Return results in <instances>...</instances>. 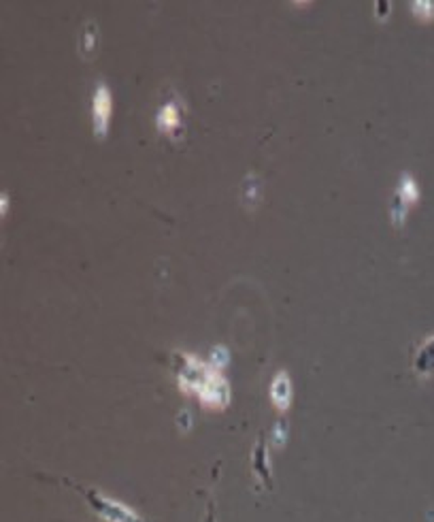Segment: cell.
<instances>
[{"mask_svg": "<svg viewBox=\"0 0 434 522\" xmlns=\"http://www.w3.org/2000/svg\"><path fill=\"white\" fill-rule=\"evenodd\" d=\"M375 9H377L379 19H386L390 15V2H375Z\"/></svg>", "mask_w": 434, "mask_h": 522, "instance_id": "15", "label": "cell"}, {"mask_svg": "<svg viewBox=\"0 0 434 522\" xmlns=\"http://www.w3.org/2000/svg\"><path fill=\"white\" fill-rule=\"evenodd\" d=\"M407 209H409V205H405L401 198H396V201L392 203L390 213H392V224H394L396 228H403V226H405V222H407Z\"/></svg>", "mask_w": 434, "mask_h": 522, "instance_id": "12", "label": "cell"}, {"mask_svg": "<svg viewBox=\"0 0 434 522\" xmlns=\"http://www.w3.org/2000/svg\"><path fill=\"white\" fill-rule=\"evenodd\" d=\"M411 13L420 19V21H433L434 19V2L428 0H418L411 4Z\"/></svg>", "mask_w": 434, "mask_h": 522, "instance_id": "11", "label": "cell"}, {"mask_svg": "<svg viewBox=\"0 0 434 522\" xmlns=\"http://www.w3.org/2000/svg\"><path fill=\"white\" fill-rule=\"evenodd\" d=\"M111 111H113L111 90L107 87V83L98 81L96 90H94V98H92V126H94V134L98 139H104L109 132Z\"/></svg>", "mask_w": 434, "mask_h": 522, "instance_id": "3", "label": "cell"}, {"mask_svg": "<svg viewBox=\"0 0 434 522\" xmlns=\"http://www.w3.org/2000/svg\"><path fill=\"white\" fill-rule=\"evenodd\" d=\"M0 198H2V201H0V213H2V218H4V215H6V211H9V196H6V194H2Z\"/></svg>", "mask_w": 434, "mask_h": 522, "instance_id": "16", "label": "cell"}, {"mask_svg": "<svg viewBox=\"0 0 434 522\" xmlns=\"http://www.w3.org/2000/svg\"><path fill=\"white\" fill-rule=\"evenodd\" d=\"M286 440H288V425L281 420V422H277L275 429H273V444H275L277 448H283V446H286Z\"/></svg>", "mask_w": 434, "mask_h": 522, "instance_id": "14", "label": "cell"}, {"mask_svg": "<svg viewBox=\"0 0 434 522\" xmlns=\"http://www.w3.org/2000/svg\"><path fill=\"white\" fill-rule=\"evenodd\" d=\"M98 43H100V32L96 21H87L81 30L79 36V53L83 60H92L98 51Z\"/></svg>", "mask_w": 434, "mask_h": 522, "instance_id": "8", "label": "cell"}, {"mask_svg": "<svg viewBox=\"0 0 434 522\" xmlns=\"http://www.w3.org/2000/svg\"><path fill=\"white\" fill-rule=\"evenodd\" d=\"M271 401L277 412H288L292 405V380L288 371H279L271 384Z\"/></svg>", "mask_w": 434, "mask_h": 522, "instance_id": "5", "label": "cell"}, {"mask_svg": "<svg viewBox=\"0 0 434 522\" xmlns=\"http://www.w3.org/2000/svg\"><path fill=\"white\" fill-rule=\"evenodd\" d=\"M251 467L260 480V484H264L266 489H271V465H268V454H266V444L264 440H260L254 448L251 454Z\"/></svg>", "mask_w": 434, "mask_h": 522, "instance_id": "9", "label": "cell"}, {"mask_svg": "<svg viewBox=\"0 0 434 522\" xmlns=\"http://www.w3.org/2000/svg\"><path fill=\"white\" fill-rule=\"evenodd\" d=\"M175 373H177L179 390L185 395L198 397L200 390L209 384V380L217 373V369H213L211 363H205L194 354L177 352L175 354Z\"/></svg>", "mask_w": 434, "mask_h": 522, "instance_id": "2", "label": "cell"}, {"mask_svg": "<svg viewBox=\"0 0 434 522\" xmlns=\"http://www.w3.org/2000/svg\"><path fill=\"white\" fill-rule=\"evenodd\" d=\"M209 363L213 365V369H217V371H222L226 365H228V350L226 348H222V346H217L213 352H211V358H209Z\"/></svg>", "mask_w": 434, "mask_h": 522, "instance_id": "13", "label": "cell"}, {"mask_svg": "<svg viewBox=\"0 0 434 522\" xmlns=\"http://www.w3.org/2000/svg\"><path fill=\"white\" fill-rule=\"evenodd\" d=\"M198 401H200V405L205 410L219 412V410H226L228 408V403H230V384H228V380L224 378L222 371H217L209 380V384L200 390Z\"/></svg>", "mask_w": 434, "mask_h": 522, "instance_id": "4", "label": "cell"}, {"mask_svg": "<svg viewBox=\"0 0 434 522\" xmlns=\"http://www.w3.org/2000/svg\"><path fill=\"white\" fill-rule=\"evenodd\" d=\"M398 198L405 205H416L420 201V188L416 183V179L409 173H403L401 183H398Z\"/></svg>", "mask_w": 434, "mask_h": 522, "instance_id": "10", "label": "cell"}, {"mask_svg": "<svg viewBox=\"0 0 434 522\" xmlns=\"http://www.w3.org/2000/svg\"><path fill=\"white\" fill-rule=\"evenodd\" d=\"M205 522H215V510H213V506L207 510V518H205Z\"/></svg>", "mask_w": 434, "mask_h": 522, "instance_id": "17", "label": "cell"}, {"mask_svg": "<svg viewBox=\"0 0 434 522\" xmlns=\"http://www.w3.org/2000/svg\"><path fill=\"white\" fill-rule=\"evenodd\" d=\"M156 124L160 128V132L164 134H173L179 132L183 128V119H181V109L177 102H166L162 105V109L158 111V117H156Z\"/></svg>", "mask_w": 434, "mask_h": 522, "instance_id": "7", "label": "cell"}, {"mask_svg": "<svg viewBox=\"0 0 434 522\" xmlns=\"http://www.w3.org/2000/svg\"><path fill=\"white\" fill-rule=\"evenodd\" d=\"M70 489H75L89 506V510L100 518L102 522H147L139 512H134L130 506L98 493L96 489H87V486H79L70 480H64Z\"/></svg>", "mask_w": 434, "mask_h": 522, "instance_id": "1", "label": "cell"}, {"mask_svg": "<svg viewBox=\"0 0 434 522\" xmlns=\"http://www.w3.org/2000/svg\"><path fill=\"white\" fill-rule=\"evenodd\" d=\"M413 371L420 378H434V335L426 337L413 356Z\"/></svg>", "mask_w": 434, "mask_h": 522, "instance_id": "6", "label": "cell"}]
</instances>
